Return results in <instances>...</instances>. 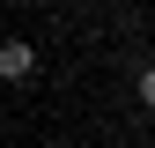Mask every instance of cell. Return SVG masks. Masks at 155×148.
I'll use <instances>...</instances> for the list:
<instances>
[{
	"label": "cell",
	"mask_w": 155,
	"mask_h": 148,
	"mask_svg": "<svg viewBox=\"0 0 155 148\" xmlns=\"http://www.w3.org/2000/svg\"><path fill=\"white\" fill-rule=\"evenodd\" d=\"M133 89H140V104L155 111V67H140V74H133Z\"/></svg>",
	"instance_id": "cell-2"
},
{
	"label": "cell",
	"mask_w": 155,
	"mask_h": 148,
	"mask_svg": "<svg viewBox=\"0 0 155 148\" xmlns=\"http://www.w3.org/2000/svg\"><path fill=\"white\" fill-rule=\"evenodd\" d=\"M22 8H45V0H22Z\"/></svg>",
	"instance_id": "cell-3"
},
{
	"label": "cell",
	"mask_w": 155,
	"mask_h": 148,
	"mask_svg": "<svg viewBox=\"0 0 155 148\" xmlns=\"http://www.w3.org/2000/svg\"><path fill=\"white\" fill-rule=\"evenodd\" d=\"M0 82H37V45L8 37V45H0Z\"/></svg>",
	"instance_id": "cell-1"
}]
</instances>
